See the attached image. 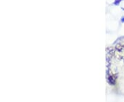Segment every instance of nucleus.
I'll list each match as a JSON object with an SVG mask.
<instances>
[{
	"instance_id": "f257e3e1",
	"label": "nucleus",
	"mask_w": 124,
	"mask_h": 102,
	"mask_svg": "<svg viewBox=\"0 0 124 102\" xmlns=\"http://www.w3.org/2000/svg\"><path fill=\"white\" fill-rule=\"evenodd\" d=\"M116 76L115 74H114L111 71H108V81L109 84L111 85H114L116 83Z\"/></svg>"
}]
</instances>
